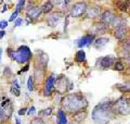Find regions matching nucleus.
Wrapping results in <instances>:
<instances>
[{"label":"nucleus","instance_id":"1","mask_svg":"<svg viewBox=\"0 0 130 124\" xmlns=\"http://www.w3.org/2000/svg\"><path fill=\"white\" fill-rule=\"evenodd\" d=\"M61 103L65 112H70L71 114L77 112L80 110H85L88 107V101L83 94L74 93L68 94L66 96L62 97Z\"/></svg>","mask_w":130,"mask_h":124},{"label":"nucleus","instance_id":"2","mask_svg":"<svg viewBox=\"0 0 130 124\" xmlns=\"http://www.w3.org/2000/svg\"><path fill=\"white\" fill-rule=\"evenodd\" d=\"M116 117L112 109V102H102L98 105L92 112L93 121L98 124H107Z\"/></svg>","mask_w":130,"mask_h":124},{"label":"nucleus","instance_id":"3","mask_svg":"<svg viewBox=\"0 0 130 124\" xmlns=\"http://www.w3.org/2000/svg\"><path fill=\"white\" fill-rule=\"evenodd\" d=\"M112 109L115 114L127 115L130 113V98L120 97L115 102H112Z\"/></svg>","mask_w":130,"mask_h":124},{"label":"nucleus","instance_id":"4","mask_svg":"<svg viewBox=\"0 0 130 124\" xmlns=\"http://www.w3.org/2000/svg\"><path fill=\"white\" fill-rule=\"evenodd\" d=\"M8 53L11 59L15 60L19 63H24V62H28L31 58V52L29 50V48L27 46H21L16 51L12 52L11 49L8 50Z\"/></svg>","mask_w":130,"mask_h":124},{"label":"nucleus","instance_id":"5","mask_svg":"<svg viewBox=\"0 0 130 124\" xmlns=\"http://www.w3.org/2000/svg\"><path fill=\"white\" fill-rule=\"evenodd\" d=\"M87 8H88V3L87 2H85V1L76 2V3H74V5L72 6L70 14H71L72 18H80V16L86 14Z\"/></svg>","mask_w":130,"mask_h":124},{"label":"nucleus","instance_id":"6","mask_svg":"<svg viewBox=\"0 0 130 124\" xmlns=\"http://www.w3.org/2000/svg\"><path fill=\"white\" fill-rule=\"evenodd\" d=\"M109 26L108 25H105L104 23H102L100 21V22H94L93 23V25L90 27V32H89V34H91L92 36H96V35H101V34H104V33H106L108 31Z\"/></svg>","mask_w":130,"mask_h":124},{"label":"nucleus","instance_id":"7","mask_svg":"<svg viewBox=\"0 0 130 124\" xmlns=\"http://www.w3.org/2000/svg\"><path fill=\"white\" fill-rule=\"evenodd\" d=\"M55 81H56V76L54 74H51L49 76L46 82H44V89H43V95L44 96H50L54 90V85H55Z\"/></svg>","mask_w":130,"mask_h":124},{"label":"nucleus","instance_id":"8","mask_svg":"<svg viewBox=\"0 0 130 124\" xmlns=\"http://www.w3.org/2000/svg\"><path fill=\"white\" fill-rule=\"evenodd\" d=\"M114 63H115V59H114L112 56H106V57L100 58V59L96 61V67L105 70V69L113 67Z\"/></svg>","mask_w":130,"mask_h":124},{"label":"nucleus","instance_id":"9","mask_svg":"<svg viewBox=\"0 0 130 124\" xmlns=\"http://www.w3.org/2000/svg\"><path fill=\"white\" fill-rule=\"evenodd\" d=\"M114 34V37L117 39V40H124L126 39V37H127V34H128V27H127V24L124 23L123 25H120L118 27H116L115 30L113 32Z\"/></svg>","mask_w":130,"mask_h":124},{"label":"nucleus","instance_id":"10","mask_svg":"<svg viewBox=\"0 0 130 124\" xmlns=\"http://www.w3.org/2000/svg\"><path fill=\"white\" fill-rule=\"evenodd\" d=\"M100 15H101V8L98 5L88 6L87 11H86V16L88 19L94 20V19L100 18Z\"/></svg>","mask_w":130,"mask_h":124},{"label":"nucleus","instance_id":"11","mask_svg":"<svg viewBox=\"0 0 130 124\" xmlns=\"http://www.w3.org/2000/svg\"><path fill=\"white\" fill-rule=\"evenodd\" d=\"M62 16H63L62 12H53V13L48 14V16H47V24L50 27H55L60 23Z\"/></svg>","mask_w":130,"mask_h":124},{"label":"nucleus","instance_id":"12","mask_svg":"<svg viewBox=\"0 0 130 124\" xmlns=\"http://www.w3.org/2000/svg\"><path fill=\"white\" fill-rule=\"evenodd\" d=\"M114 16H115V14H114L111 10H104V11L101 12L100 19H101V22L102 23H104L105 25L109 26V24H111V22L113 21Z\"/></svg>","mask_w":130,"mask_h":124},{"label":"nucleus","instance_id":"13","mask_svg":"<svg viewBox=\"0 0 130 124\" xmlns=\"http://www.w3.org/2000/svg\"><path fill=\"white\" fill-rule=\"evenodd\" d=\"M26 14H27V18H30L31 20L38 19L39 16L42 14L41 8L38 7V6H32L26 11Z\"/></svg>","mask_w":130,"mask_h":124},{"label":"nucleus","instance_id":"14","mask_svg":"<svg viewBox=\"0 0 130 124\" xmlns=\"http://www.w3.org/2000/svg\"><path fill=\"white\" fill-rule=\"evenodd\" d=\"M71 115H72V120H73V121L76 122L77 124H79V123H81L83 121H85V119H86L87 115H88V112H87V110L85 109V110L77 111V112L73 113Z\"/></svg>","mask_w":130,"mask_h":124},{"label":"nucleus","instance_id":"15","mask_svg":"<svg viewBox=\"0 0 130 124\" xmlns=\"http://www.w3.org/2000/svg\"><path fill=\"white\" fill-rule=\"evenodd\" d=\"M94 39H95L94 36H92L91 34H87V35L83 36V38H80L78 40V44H77V45H78L79 48L85 47V46H90L91 44H93Z\"/></svg>","mask_w":130,"mask_h":124},{"label":"nucleus","instance_id":"16","mask_svg":"<svg viewBox=\"0 0 130 124\" xmlns=\"http://www.w3.org/2000/svg\"><path fill=\"white\" fill-rule=\"evenodd\" d=\"M108 43H109L108 37L100 36V37H98V38L94 39V41H93V46H94V48H96V49H101V48L106 46Z\"/></svg>","mask_w":130,"mask_h":124},{"label":"nucleus","instance_id":"17","mask_svg":"<svg viewBox=\"0 0 130 124\" xmlns=\"http://www.w3.org/2000/svg\"><path fill=\"white\" fill-rule=\"evenodd\" d=\"M119 50L124 57L130 55V39H124L120 41Z\"/></svg>","mask_w":130,"mask_h":124},{"label":"nucleus","instance_id":"18","mask_svg":"<svg viewBox=\"0 0 130 124\" xmlns=\"http://www.w3.org/2000/svg\"><path fill=\"white\" fill-rule=\"evenodd\" d=\"M124 23H126V21L121 18V16H117V15H115L114 16V19H113V21L111 22V24H109V27H112L113 30H115L116 27H118V26H120V25H123Z\"/></svg>","mask_w":130,"mask_h":124},{"label":"nucleus","instance_id":"19","mask_svg":"<svg viewBox=\"0 0 130 124\" xmlns=\"http://www.w3.org/2000/svg\"><path fill=\"white\" fill-rule=\"evenodd\" d=\"M39 65H40V68H42L43 70L46 69L47 67V64H48V61H49V56L47 55V53H44L42 51H40V56H39Z\"/></svg>","mask_w":130,"mask_h":124},{"label":"nucleus","instance_id":"20","mask_svg":"<svg viewBox=\"0 0 130 124\" xmlns=\"http://www.w3.org/2000/svg\"><path fill=\"white\" fill-rule=\"evenodd\" d=\"M114 88L119 90L123 94H128L130 93V83H123V84H117L114 86Z\"/></svg>","mask_w":130,"mask_h":124},{"label":"nucleus","instance_id":"21","mask_svg":"<svg viewBox=\"0 0 130 124\" xmlns=\"http://www.w3.org/2000/svg\"><path fill=\"white\" fill-rule=\"evenodd\" d=\"M53 3H52V1H46V2H43V5L41 6V11H42V13L44 14H50L51 13V11L53 10Z\"/></svg>","mask_w":130,"mask_h":124},{"label":"nucleus","instance_id":"22","mask_svg":"<svg viewBox=\"0 0 130 124\" xmlns=\"http://www.w3.org/2000/svg\"><path fill=\"white\" fill-rule=\"evenodd\" d=\"M58 115H59V121H58V124H66V123H67L66 112H65L64 110H59Z\"/></svg>","mask_w":130,"mask_h":124},{"label":"nucleus","instance_id":"23","mask_svg":"<svg viewBox=\"0 0 130 124\" xmlns=\"http://www.w3.org/2000/svg\"><path fill=\"white\" fill-rule=\"evenodd\" d=\"M75 60L77 62H79V63H81V62H85V60H86V53H85L84 50H78L76 52V56H75Z\"/></svg>","mask_w":130,"mask_h":124},{"label":"nucleus","instance_id":"24","mask_svg":"<svg viewBox=\"0 0 130 124\" xmlns=\"http://www.w3.org/2000/svg\"><path fill=\"white\" fill-rule=\"evenodd\" d=\"M114 70H116V71H124L125 70V64L121 62L120 60H117V61H115V63H114Z\"/></svg>","mask_w":130,"mask_h":124},{"label":"nucleus","instance_id":"25","mask_svg":"<svg viewBox=\"0 0 130 124\" xmlns=\"http://www.w3.org/2000/svg\"><path fill=\"white\" fill-rule=\"evenodd\" d=\"M117 7L123 11H127V9L130 7V2L129 1H118L117 2Z\"/></svg>","mask_w":130,"mask_h":124},{"label":"nucleus","instance_id":"26","mask_svg":"<svg viewBox=\"0 0 130 124\" xmlns=\"http://www.w3.org/2000/svg\"><path fill=\"white\" fill-rule=\"evenodd\" d=\"M27 88L28 90H34V76H29L27 81Z\"/></svg>","mask_w":130,"mask_h":124},{"label":"nucleus","instance_id":"27","mask_svg":"<svg viewBox=\"0 0 130 124\" xmlns=\"http://www.w3.org/2000/svg\"><path fill=\"white\" fill-rule=\"evenodd\" d=\"M30 124H46L44 121L42 120V118H34L30 120Z\"/></svg>","mask_w":130,"mask_h":124},{"label":"nucleus","instance_id":"28","mask_svg":"<svg viewBox=\"0 0 130 124\" xmlns=\"http://www.w3.org/2000/svg\"><path fill=\"white\" fill-rule=\"evenodd\" d=\"M51 113H52V109L51 108H48V109L42 110L39 114L41 115V117H48V115H51Z\"/></svg>","mask_w":130,"mask_h":124},{"label":"nucleus","instance_id":"29","mask_svg":"<svg viewBox=\"0 0 130 124\" xmlns=\"http://www.w3.org/2000/svg\"><path fill=\"white\" fill-rule=\"evenodd\" d=\"M7 26H8V22H7V21H1V22H0V28H1V31L5 30Z\"/></svg>","mask_w":130,"mask_h":124},{"label":"nucleus","instance_id":"30","mask_svg":"<svg viewBox=\"0 0 130 124\" xmlns=\"http://www.w3.org/2000/svg\"><path fill=\"white\" fill-rule=\"evenodd\" d=\"M11 92H12V94H14L15 96H20V89L12 87V88H11Z\"/></svg>","mask_w":130,"mask_h":124},{"label":"nucleus","instance_id":"31","mask_svg":"<svg viewBox=\"0 0 130 124\" xmlns=\"http://www.w3.org/2000/svg\"><path fill=\"white\" fill-rule=\"evenodd\" d=\"M26 113H27L28 115H31V114H34V113H35V107H30V108H29V110H28V111H26Z\"/></svg>","mask_w":130,"mask_h":124},{"label":"nucleus","instance_id":"32","mask_svg":"<svg viewBox=\"0 0 130 124\" xmlns=\"http://www.w3.org/2000/svg\"><path fill=\"white\" fill-rule=\"evenodd\" d=\"M22 22H23V19H21V18H19L18 20L15 21V24H14V26H20L22 24Z\"/></svg>","mask_w":130,"mask_h":124},{"label":"nucleus","instance_id":"33","mask_svg":"<svg viewBox=\"0 0 130 124\" xmlns=\"http://www.w3.org/2000/svg\"><path fill=\"white\" fill-rule=\"evenodd\" d=\"M3 73H5L6 76H10V75H11V70L7 67V68L5 69V72H3Z\"/></svg>","mask_w":130,"mask_h":124},{"label":"nucleus","instance_id":"34","mask_svg":"<svg viewBox=\"0 0 130 124\" xmlns=\"http://www.w3.org/2000/svg\"><path fill=\"white\" fill-rule=\"evenodd\" d=\"M12 84H13V87H14V88H18V89H20V85H19V83H18V80H14Z\"/></svg>","mask_w":130,"mask_h":124},{"label":"nucleus","instance_id":"35","mask_svg":"<svg viewBox=\"0 0 130 124\" xmlns=\"http://www.w3.org/2000/svg\"><path fill=\"white\" fill-rule=\"evenodd\" d=\"M25 113H26V108L20 109V111H19V115H23V114H25Z\"/></svg>","mask_w":130,"mask_h":124},{"label":"nucleus","instance_id":"36","mask_svg":"<svg viewBox=\"0 0 130 124\" xmlns=\"http://www.w3.org/2000/svg\"><path fill=\"white\" fill-rule=\"evenodd\" d=\"M124 59H125L126 61H127V62H128V64L130 65V55H129V56H126V57H124Z\"/></svg>","mask_w":130,"mask_h":124},{"label":"nucleus","instance_id":"37","mask_svg":"<svg viewBox=\"0 0 130 124\" xmlns=\"http://www.w3.org/2000/svg\"><path fill=\"white\" fill-rule=\"evenodd\" d=\"M5 35H6V32L5 31H0V39H1Z\"/></svg>","mask_w":130,"mask_h":124},{"label":"nucleus","instance_id":"38","mask_svg":"<svg viewBox=\"0 0 130 124\" xmlns=\"http://www.w3.org/2000/svg\"><path fill=\"white\" fill-rule=\"evenodd\" d=\"M15 121H16V124H22L21 121H20V119L19 118H15Z\"/></svg>","mask_w":130,"mask_h":124},{"label":"nucleus","instance_id":"39","mask_svg":"<svg viewBox=\"0 0 130 124\" xmlns=\"http://www.w3.org/2000/svg\"><path fill=\"white\" fill-rule=\"evenodd\" d=\"M28 67H29V65H28V64H27V65H26V67H25V68H24V69L22 70V71H23V72H25V71H27V70H28Z\"/></svg>","mask_w":130,"mask_h":124},{"label":"nucleus","instance_id":"40","mask_svg":"<svg viewBox=\"0 0 130 124\" xmlns=\"http://www.w3.org/2000/svg\"><path fill=\"white\" fill-rule=\"evenodd\" d=\"M8 10V7H7V5H5V7H3V9H2V12H6Z\"/></svg>","mask_w":130,"mask_h":124},{"label":"nucleus","instance_id":"41","mask_svg":"<svg viewBox=\"0 0 130 124\" xmlns=\"http://www.w3.org/2000/svg\"><path fill=\"white\" fill-rule=\"evenodd\" d=\"M1 53H2V49L0 48V58H1Z\"/></svg>","mask_w":130,"mask_h":124},{"label":"nucleus","instance_id":"42","mask_svg":"<svg viewBox=\"0 0 130 124\" xmlns=\"http://www.w3.org/2000/svg\"><path fill=\"white\" fill-rule=\"evenodd\" d=\"M1 3H2V1H1V0H0V5H1Z\"/></svg>","mask_w":130,"mask_h":124}]
</instances>
